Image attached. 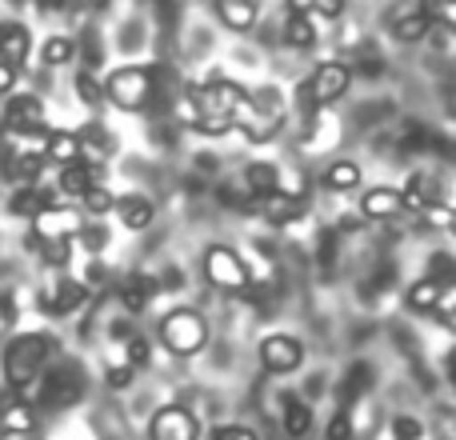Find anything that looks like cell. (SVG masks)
Wrapping results in <instances>:
<instances>
[{
    "label": "cell",
    "instance_id": "cell-12",
    "mask_svg": "<svg viewBox=\"0 0 456 440\" xmlns=\"http://www.w3.org/2000/svg\"><path fill=\"white\" fill-rule=\"evenodd\" d=\"M305 361V348H300L297 337H284V332H273V337L260 340V364L268 372H292Z\"/></svg>",
    "mask_w": 456,
    "mask_h": 440
},
{
    "label": "cell",
    "instance_id": "cell-8",
    "mask_svg": "<svg viewBox=\"0 0 456 440\" xmlns=\"http://www.w3.org/2000/svg\"><path fill=\"white\" fill-rule=\"evenodd\" d=\"M80 228H85V216H80L77 208L48 205L32 216V240H72Z\"/></svg>",
    "mask_w": 456,
    "mask_h": 440
},
{
    "label": "cell",
    "instance_id": "cell-14",
    "mask_svg": "<svg viewBox=\"0 0 456 440\" xmlns=\"http://www.w3.org/2000/svg\"><path fill=\"white\" fill-rule=\"evenodd\" d=\"M85 297H88L85 281H56L53 289H48L45 297H40V305H45L53 316H69L72 308L85 305Z\"/></svg>",
    "mask_w": 456,
    "mask_h": 440
},
{
    "label": "cell",
    "instance_id": "cell-25",
    "mask_svg": "<svg viewBox=\"0 0 456 440\" xmlns=\"http://www.w3.org/2000/svg\"><path fill=\"white\" fill-rule=\"evenodd\" d=\"M324 189H332V192L361 189V168H356L353 160H332L329 173H324Z\"/></svg>",
    "mask_w": 456,
    "mask_h": 440
},
{
    "label": "cell",
    "instance_id": "cell-7",
    "mask_svg": "<svg viewBox=\"0 0 456 440\" xmlns=\"http://www.w3.org/2000/svg\"><path fill=\"white\" fill-rule=\"evenodd\" d=\"M348 80H353V72H348L345 64H337V61L321 64V69H316L313 77L305 80V88H308V101H313V109H324V104H337L340 96L348 93Z\"/></svg>",
    "mask_w": 456,
    "mask_h": 440
},
{
    "label": "cell",
    "instance_id": "cell-10",
    "mask_svg": "<svg viewBox=\"0 0 456 440\" xmlns=\"http://www.w3.org/2000/svg\"><path fill=\"white\" fill-rule=\"evenodd\" d=\"M4 128H8V133H24V136H48L45 109H40L37 96H8V104H4Z\"/></svg>",
    "mask_w": 456,
    "mask_h": 440
},
{
    "label": "cell",
    "instance_id": "cell-17",
    "mask_svg": "<svg viewBox=\"0 0 456 440\" xmlns=\"http://www.w3.org/2000/svg\"><path fill=\"white\" fill-rule=\"evenodd\" d=\"M93 184H101V168L77 160V165H64L61 168V184H56V189H61L64 197H85Z\"/></svg>",
    "mask_w": 456,
    "mask_h": 440
},
{
    "label": "cell",
    "instance_id": "cell-3",
    "mask_svg": "<svg viewBox=\"0 0 456 440\" xmlns=\"http://www.w3.org/2000/svg\"><path fill=\"white\" fill-rule=\"evenodd\" d=\"M157 96V69L152 64H125L104 80V101H112L120 112H141Z\"/></svg>",
    "mask_w": 456,
    "mask_h": 440
},
{
    "label": "cell",
    "instance_id": "cell-24",
    "mask_svg": "<svg viewBox=\"0 0 456 440\" xmlns=\"http://www.w3.org/2000/svg\"><path fill=\"white\" fill-rule=\"evenodd\" d=\"M244 184H248L252 197H265V192L281 189V168L268 165V160H256V165L244 168Z\"/></svg>",
    "mask_w": 456,
    "mask_h": 440
},
{
    "label": "cell",
    "instance_id": "cell-13",
    "mask_svg": "<svg viewBox=\"0 0 456 440\" xmlns=\"http://www.w3.org/2000/svg\"><path fill=\"white\" fill-rule=\"evenodd\" d=\"M256 208L265 220H273V224H292V220L305 216V197H292V192H265V197H256Z\"/></svg>",
    "mask_w": 456,
    "mask_h": 440
},
{
    "label": "cell",
    "instance_id": "cell-6",
    "mask_svg": "<svg viewBox=\"0 0 456 440\" xmlns=\"http://www.w3.org/2000/svg\"><path fill=\"white\" fill-rule=\"evenodd\" d=\"M244 88L236 80H208V85L192 88V104H197V117H232L244 104Z\"/></svg>",
    "mask_w": 456,
    "mask_h": 440
},
{
    "label": "cell",
    "instance_id": "cell-26",
    "mask_svg": "<svg viewBox=\"0 0 456 440\" xmlns=\"http://www.w3.org/2000/svg\"><path fill=\"white\" fill-rule=\"evenodd\" d=\"M40 208H48V192H40V189H20L12 200H8V213L24 216V220H32Z\"/></svg>",
    "mask_w": 456,
    "mask_h": 440
},
{
    "label": "cell",
    "instance_id": "cell-22",
    "mask_svg": "<svg viewBox=\"0 0 456 440\" xmlns=\"http://www.w3.org/2000/svg\"><path fill=\"white\" fill-rule=\"evenodd\" d=\"M120 213V220H125V228H133V232H141V228L152 224V200L149 197H120L117 205H112Z\"/></svg>",
    "mask_w": 456,
    "mask_h": 440
},
{
    "label": "cell",
    "instance_id": "cell-37",
    "mask_svg": "<svg viewBox=\"0 0 456 440\" xmlns=\"http://www.w3.org/2000/svg\"><path fill=\"white\" fill-rule=\"evenodd\" d=\"M372 369H369V364H356V369L353 372H348V385H345V393L348 396H356V393H364V388H369L372 385Z\"/></svg>",
    "mask_w": 456,
    "mask_h": 440
},
{
    "label": "cell",
    "instance_id": "cell-9",
    "mask_svg": "<svg viewBox=\"0 0 456 440\" xmlns=\"http://www.w3.org/2000/svg\"><path fill=\"white\" fill-rule=\"evenodd\" d=\"M197 436H200V420L184 404H165L149 425V440H197Z\"/></svg>",
    "mask_w": 456,
    "mask_h": 440
},
{
    "label": "cell",
    "instance_id": "cell-30",
    "mask_svg": "<svg viewBox=\"0 0 456 440\" xmlns=\"http://www.w3.org/2000/svg\"><path fill=\"white\" fill-rule=\"evenodd\" d=\"M80 200H85V213L88 216H104V213H112V205H117V197H112L104 184H93V189H88Z\"/></svg>",
    "mask_w": 456,
    "mask_h": 440
},
{
    "label": "cell",
    "instance_id": "cell-45",
    "mask_svg": "<svg viewBox=\"0 0 456 440\" xmlns=\"http://www.w3.org/2000/svg\"><path fill=\"white\" fill-rule=\"evenodd\" d=\"M313 4H316V0H289V12L292 16H308V12H313Z\"/></svg>",
    "mask_w": 456,
    "mask_h": 440
},
{
    "label": "cell",
    "instance_id": "cell-40",
    "mask_svg": "<svg viewBox=\"0 0 456 440\" xmlns=\"http://www.w3.org/2000/svg\"><path fill=\"white\" fill-rule=\"evenodd\" d=\"M213 440H256V433H252V428H244V425H221L213 433Z\"/></svg>",
    "mask_w": 456,
    "mask_h": 440
},
{
    "label": "cell",
    "instance_id": "cell-44",
    "mask_svg": "<svg viewBox=\"0 0 456 440\" xmlns=\"http://www.w3.org/2000/svg\"><path fill=\"white\" fill-rule=\"evenodd\" d=\"M12 88H16V64L0 61V96H4V93H12Z\"/></svg>",
    "mask_w": 456,
    "mask_h": 440
},
{
    "label": "cell",
    "instance_id": "cell-28",
    "mask_svg": "<svg viewBox=\"0 0 456 440\" xmlns=\"http://www.w3.org/2000/svg\"><path fill=\"white\" fill-rule=\"evenodd\" d=\"M428 29H433V24H428V16L412 12V16H401L393 32H396V40H401V45H417V40L428 37Z\"/></svg>",
    "mask_w": 456,
    "mask_h": 440
},
{
    "label": "cell",
    "instance_id": "cell-23",
    "mask_svg": "<svg viewBox=\"0 0 456 440\" xmlns=\"http://www.w3.org/2000/svg\"><path fill=\"white\" fill-rule=\"evenodd\" d=\"M157 289L160 284L152 281V276H128L125 281V289H120V300H125V308L128 313H141V308H149V300L157 297Z\"/></svg>",
    "mask_w": 456,
    "mask_h": 440
},
{
    "label": "cell",
    "instance_id": "cell-43",
    "mask_svg": "<svg viewBox=\"0 0 456 440\" xmlns=\"http://www.w3.org/2000/svg\"><path fill=\"white\" fill-rule=\"evenodd\" d=\"M313 12H321L324 20H337V16L345 12V0H316V4H313Z\"/></svg>",
    "mask_w": 456,
    "mask_h": 440
},
{
    "label": "cell",
    "instance_id": "cell-35",
    "mask_svg": "<svg viewBox=\"0 0 456 440\" xmlns=\"http://www.w3.org/2000/svg\"><path fill=\"white\" fill-rule=\"evenodd\" d=\"M32 244H40V252H45V260L48 265H69V240H32Z\"/></svg>",
    "mask_w": 456,
    "mask_h": 440
},
{
    "label": "cell",
    "instance_id": "cell-38",
    "mask_svg": "<svg viewBox=\"0 0 456 440\" xmlns=\"http://www.w3.org/2000/svg\"><path fill=\"white\" fill-rule=\"evenodd\" d=\"M393 440H420V425L412 417H396L393 420Z\"/></svg>",
    "mask_w": 456,
    "mask_h": 440
},
{
    "label": "cell",
    "instance_id": "cell-41",
    "mask_svg": "<svg viewBox=\"0 0 456 440\" xmlns=\"http://www.w3.org/2000/svg\"><path fill=\"white\" fill-rule=\"evenodd\" d=\"M353 436V425H348V412H337L329 425V440H348Z\"/></svg>",
    "mask_w": 456,
    "mask_h": 440
},
{
    "label": "cell",
    "instance_id": "cell-16",
    "mask_svg": "<svg viewBox=\"0 0 456 440\" xmlns=\"http://www.w3.org/2000/svg\"><path fill=\"white\" fill-rule=\"evenodd\" d=\"M28 48H32V40H28V29H24L20 20L0 24V61H8V64L20 69V61L28 56Z\"/></svg>",
    "mask_w": 456,
    "mask_h": 440
},
{
    "label": "cell",
    "instance_id": "cell-31",
    "mask_svg": "<svg viewBox=\"0 0 456 440\" xmlns=\"http://www.w3.org/2000/svg\"><path fill=\"white\" fill-rule=\"evenodd\" d=\"M77 93H80V101H85L88 109L104 104V85L93 77V72H77Z\"/></svg>",
    "mask_w": 456,
    "mask_h": 440
},
{
    "label": "cell",
    "instance_id": "cell-5",
    "mask_svg": "<svg viewBox=\"0 0 456 440\" xmlns=\"http://www.w3.org/2000/svg\"><path fill=\"white\" fill-rule=\"evenodd\" d=\"M205 281L213 284V289H224V292H244L248 289V268H244V260L236 257L232 249H224V244H213V249L205 252Z\"/></svg>",
    "mask_w": 456,
    "mask_h": 440
},
{
    "label": "cell",
    "instance_id": "cell-29",
    "mask_svg": "<svg viewBox=\"0 0 456 440\" xmlns=\"http://www.w3.org/2000/svg\"><path fill=\"white\" fill-rule=\"evenodd\" d=\"M284 40H289L292 48H313L316 45V29L308 16H289V24H284Z\"/></svg>",
    "mask_w": 456,
    "mask_h": 440
},
{
    "label": "cell",
    "instance_id": "cell-34",
    "mask_svg": "<svg viewBox=\"0 0 456 440\" xmlns=\"http://www.w3.org/2000/svg\"><path fill=\"white\" fill-rule=\"evenodd\" d=\"M192 128L205 136H224L232 128V117H192Z\"/></svg>",
    "mask_w": 456,
    "mask_h": 440
},
{
    "label": "cell",
    "instance_id": "cell-2",
    "mask_svg": "<svg viewBox=\"0 0 456 440\" xmlns=\"http://www.w3.org/2000/svg\"><path fill=\"white\" fill-rule=\"evenodd\" d=\"M232 125L240 128L252 144L273 141L284 125V104H281V96H276V88H260L256 96H244V104L232 112Z\"/></svg>",
    "mask_w": 456,
    "mask_h": 440
},
{
    "label": "cell",
    "instance_id": "cell-27",
    "mask_svg": "<svg viewBox=\"0 0 456 440\" xmlns=\"http://www.w3.org/2000/svg\"><path fill=\"white\" fill-rule=\"evenodd\" d=\"M313 428V409L305 401H289L284 404V433L289 436H305Z\"/></svg>",
    "mask_w": 456,
    "mask_h": 440
},
{
    "label": "cell",
    "instance_id": "cell-36",
    "mask_svg": "<svg viewBox=\"0 0 456 440\" xmlns=\"http://www.w3.org/2000/svg\"><path fill=\"white\" fill-rule=\"evenodd\" d=\"M420 216H425L433 228H452V220H456L449 205H433V200H428V205L420 208Z\"/></svg>",
    "mask_w": 456,
    "mask_h": 440
},
{
    "label": "cell",
    "instance_id": "cell-32",
    "mask_svg": "<svg viewBox=\"0 0 456 440\" xmlns=\"http://www.w3.org/2000/svg\"><path fill=\"white\" fill-rule=\"evenodd\" d=\"M420 16H428V24H452L456 20V0H425Z\"/></svg>",
    "mask_w": 456,
    "mask_h": 440
},
{
    "label": "cell",
    "instance_id": "cell-39",
    "mask_svg": "<svg viewBox=\"0 0 456 440\" xmlns=\"http://www.w3.org/2000/svg\"><path fill=\"white\" fill-rule=\"evenodd\" d=\"M128 364H133V369H136V364H149V340H144V337H128Z\"/></svg>",
    "mask_w": 456,
    "mask_h": 440
},
{
    "label": "cell",
    "instance_id": "cell-18",
    "mask_svg": "<svg viewBox=\"0 0 456 440\" xmlns=\"http://www.w3.org/2000/svg\"><path fill=\"white\" fill-rule=\"evenodd\" d=\"M256 8H260V0H216V16L232 32H248L256 24Z\"/></svg>",
    "mask_w": 456,
    "mask_h": 440
},
{
    "label": "cell",
    "instance_id": "cell-11",
    "mask_svg": "<svg viewBox=\"0 0 456 440\" xmlns=\"http://www.w3.org/2000/svg\"><path fill=\"white\" fill-rule=\"evenodd\" d=\"M37 428V404H28L20 393H0V436H28Z\"/></svg>",
    "mask_w": 456,
    "mask_h": 440
},
{
    "label": "cell",
    "instance_id": "cell-1",
    "mask_svg": "<svg viewBox=\"0 0 456 440\" xmlns=\"http://www.w3.org/2000/svg\"><path fill=\"white\" fill-rule=\"evenodd\" d=\"M53 353H56V340L48 337V332H24V337H16L12 345L4 348V388L24 393V388L45 372Z\"/></svg>",
    "mask_w": 456,
    "mask_h": 440
},
{
    "label": "cell",
    "instance_id": "cell-42",
    "mask_svg": "<svg viewBox=\"0 0 456 440\" xmlns=\"http://www.w3.org/2000/svg\"><path fill=\"white\" fill-rule=\"evenodd\" d=\"M109 385L112 388H128V385H133V364H117V369H109Z\"/></svg>",
    "mask_w": 456,
    "mask_h": 440
},
{
    "label": "cell",
    "instance_id": "cell-21",
    "mask_svg": "<svg viewBox=\"0 0 456 440\" xmlns=\"http://www.w3.org/2000/svg\"><path fill=\"white\" fill-rule=\"evenodd\" d=\"M444 297V281L436 276H420L417 284H409V308L412 313H436Z\"/></svg>",
    "mask_w": 456,
    "mask_h": 440
},
{
    "label": "cell",
    "instance_id": "cell-33",
    "mask_svg": "<svg viewBox=\"0 0 456 440\" xmlns=\"http://www.w3.org/2000/svg\"><path fill=\"white\" fill-rule=\"evenodd\" d=\"M72 53H77V48H72V40H64V37H53V40H45V64H69L72 61Z\"/></svg>",
    "mask_w": 456,
    "mask_h": 440
},
{
    "label": "cell",
    "instance_id": "cell-19",
    "mask_svg": "<svg viewBox=\"0 0 456 440\" xmlns=\"http://www.w3.org/2000/svg\"><path fill=\"white\" fill-rule=\"evenodd\" d=\"M45 160H56V165H77L85 160V141L72 133H48L45 136Z\"/></svg>",
    "mask_w": 456,
    "mask_h": 440
},
{
    "label": "cell",
    "instance_id": "cell-20",
    "mask_svg": "<svg viewBox=\"0 0 456 440\" xmlns=\"http://www.w3.org/2000/svg\"><path fill=\"white\" fill-rule=\"evenodd\" d=\"M0 168H4L12 181H40V173H45V152H4V160H0Z\"/></svg>",
    "mask_w": 456,
    "mask_h": 440
},
{
    "label": "cell",
    "instance_id": "cell-15",
    "mask_svg": "<svg viewBox=\"0 0 456 440\" xmlns=\"http://www.w3.org/2000/svg\"><path fill=\"white\" fill-rule=\"evenodd\" d=\"M396 213H404L401 189H388V184H380V189H369L361 197V216H369V220H393Z\"/></svg>",
    "mask_w": 456,
    "mask_h": 440
},
{
    "label": "cell",
    "instance_id": "cell-4",
    "mask_svg": "<svg viewBox=\"0 0 456 440\" xmlns=\"http://www.w3.org/2000/svg\"><path fill=\"white\" fill-rule=\"evenodd\" d=\"M160 345L173 356H197L208 345V324L197 308H173L160 321Z\"/></svg>",
    "mask_w": 456,
    "mask_h": 440
}]
</instances>
